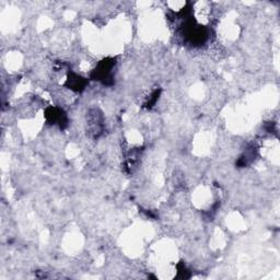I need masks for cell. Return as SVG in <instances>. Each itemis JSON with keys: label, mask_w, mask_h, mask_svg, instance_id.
Returning a JSON list of instances; mask_svg holds the SVG:
<instances>
[{"label": "cell", "mask_w": 280, "mask_h": 280, "mask_svg": "<svg viewBox=\"0 0 280 280\" xmlns=\"http://www.w3.org/2000/svg\"><path fill=\"white\" fill-rule=\"evenodd\" d=\"M114 66V58H105V60L98 62V67L92 74V77L94 78V80L102 81L104 84H110V80H112V69Z\"/></svg>", "instance_id": "obj_1"}, {"label": "cell", "mask_w": 280, "mask_h": 280, "mask_svg": "<svg viewBox=\"0 0 280 280\" xmlns=\"http://www.w3.org/2000/svg\"><path fill=\"white\" fill-rule=\"evenodd\" d=\"M45 118L50 124H58L60 127L66 125L67 116L64 110L57 108H48L45 112Z\"/></svg>", "instance_id": "obj_2"}, {"label": "cell", "mask_w": 280, "mask_h": 280, "mask_svg": "<svg viewBox=\"0 0 280 280\" xmlns=\"http://www.w3.org/2000/svg\"><path fill=\"white\" fill-rule=\"evenodd\" d=\"M86 84L88 82H86V80L84 78L80 77V76L72 72V74H69V76H68L66 86L69 88V89L80 92V91H82L84 89Z\"/></svg>", "instance_id": "obj_3"}]
</instances>
